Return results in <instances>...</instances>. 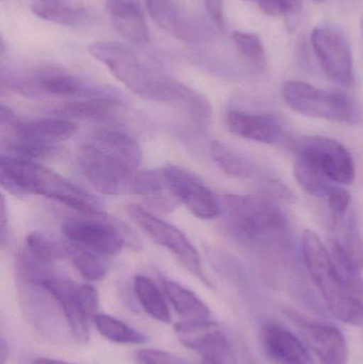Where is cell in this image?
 Returning a JSON list of instances; mask_svg holds the SVG:
<instances>
[{
	"label": "cell",
	"instance_id": "1",
	"mask_svg": "<svg viewBox=\"0 0 363 364\" xmlns=\"http://www.w3.org/2000/svg\"><path fill=\"white\" fill-rule=\"evenodd\" d=\"M307 271L335 318L352 326H363V277L360 269L336 244L330 247L307 229L302 235Z\"/></svg>",
	"mask_w": 363,
	"mask_h": 364
},
{
	"label": "cell",
	"instance_id": "2",
	"mask_svg": "<svg viewBox=\"0 0 363 364\" xmlns=\"http://www.w3.org/2000/svg\"><path fill=\"white\" fill-rule=\"evenodd\" d=\"M227 224L232 235L261 255L266 269L287 261L291 254L289 220L269 195H226Z\"/></svg>",
	"mask_w": 363,
	"mask_h": 364
},
{
	"label": "cell",
	"instance_id": "3",
	"mask_svg": "<svg viewBox=\"0 0 363 364\" xmlns=\"http://www.w3.org/2000/svg\"><path fill=\"white\" fill-rule=\"evenodd\" d=\"M143 153L123 130L104 129L81 147L79 164L90 183L107 195L134 194Z\"/></svg>",
	"mask_w": 363,
	"mask_h": 364
},
{
	"label": "cell",
	"instance_id": "4",
	"mask_svg": "<svg viewBox=\"0 0 363 364\" xmlns=\"http://www.w3.org/2000/svg\"><path fill=\"white\" fill-rule=\"evenodd\" d=\"M2 188L14 195H38L59 201L85 216L104 215L95 197L58 173L32 160L2 156Z\"/></svg>",
	"mask_w": 363,
	"mask_h": 364
},
{
	"label": "cell",
	"instance_id": "5",
	"mask_svg": "<svg viewBox=\"0 0 363 364\" xmlns=\"http://www.w3.org/2000/svg\"><path fill=\"white\" fill-rule=\"evenodd\" d=\"M87 50L136 95L162 104L168 102L174 79L147 66L127 45L104 41L92 43Z\"/></svg>",
	"mask_w": 363,
	"mask_h": 364
},
{
	"label": "cell",
	"instance_id": "6",
	"mask_svg": "<svg viewBox=\"0 0 363 364\" xmlns=\"http://www.w3.org/2000/svg\"><path fill=\"white\" fill-rule=\"evenodd\" d=\"M70 218L62 225V233L72 245L100 257L117 256L125 246L134 250L142 248L138 235L123 223L108 216Z\"/></svg>",
	"mask_w": 363,
	"mask_h": 364
},
{
	"label": "cell",
	"instance_id": "7",
	"mask_svg": "<svg viewBox=\"0 0 363 364\" xmlns=\"http://www.w3.org/2000/svg\"><path fill=\"white\" fill-rule=\"evenodd\" d=\"M179 341L195 350L200 364H257L242 342L209 321H183L175 325Z\"/></svg>",
	"mask_w": 363,
	"mask_h": 364
},
{
	"label": "cell",
	"instance_id": "8",
	"mask_svg": "<svg viewBox=\"0 0 363 364\" xmlns=\"http://www.w3.org/2000/svg\"><path fill=\"white\" fill-rule=\"evenodd\" d=\"M283 100L290 109L313 119L354 124L362 117L355 100L342 92L328 91L300 80L283 83Z\"/></svg>",
	"mask_w": 363,
	"mask_h": 364
},
{
	"label": "cell",
	"instance_id": "9",
	"mask_svg": "<svg viewBox=\"0 0 363 364\" xmlns=\"http://www.w3.org/2000/svg\"><path fill=\"white\" fill-rule=\"evenodd\" d=\"M32 284L44 289L59 305L72 337L87 343L90 340V321L97 316L99 295L91 284H76L55 276H43Z\"/></svg>",
	"mask_w": 363,
	"mask_h": 364
},
{
	"label": "cell",
	"instance_id": "10",
	"mask_svg": "<svg viewBox=\"0 0 363 364\" xmlns=\"http://www.w3.org/2000/svg\"><path fill=\"white\" fill-rule=\"evenodd\" d=\"M296 159L305 162L328 181L350 186L356 178V166L349 149L334 139L304 136L294 143Z\"/></svg>",
	"mask_w": 363,
	"mask_h": 364
},
{
	"label": "cell",
	"instance_id": "11",
	"mask_svg": "<svg viewBox=\"0 0 363 364\" xmlns=\"http://www.w3.org/2000/svg\"><path fill=\"white\" fill-rule=\"evenodd\" d=\"M127 213L141 230L144 231L156 243L172 252L192 275L202 280L207 286H210V282L202 272L197 250L183 231L140 205H128Z\"/></svg>",
	"mask_w": 363,
	"mask_h": 364
},
{
	"label": "cell",
	"instance_id": "12",
	"mask_svg": "<svg viewBox=\"0 0 363 364\" xmlns=\"http://www.w3.org/2000/svg\"><path fill=\"white\" fill-rule=\"evenodd\" d=\"M8 85L25 95L55 97H99L110 96L104 89L87 82L59 68H40L23 77L8 79Z\"/></svg>",
	"mask_w": 363,
	"mask_h": 364
},
{
	"label": "cell",
	"instance_id": "13",
	"mask_svg": "<svg viewBox=\"0 0 363 364\" xmlns=\"http://www.w3.org/2000/svg\"><path fill=\"white\" fill-rule=\"evenodd\" d=\"M311 45L326 76L351 87L355 80L353 55L342 32L330 26H318L311 33Z\"/></svg>",
	"mask_w": 363,
	"mask_h": 364
},
{
	"label": "cell",
	"instance_id": "14",
	"mask_svg": "<svg viewBox=\"0 0 363 364\" xmlns=\"http://www.w3.org/2000/svg\"><path fill=\"white\" fill-rule=\"evenodd\" d=\"M161 171L172 196L196 218L212 220L221 214L219 198L195 174L173 164L164 166Z\"/></svg>",
	"mask_w": 363,
	"mask_h": 364
},
{
	"label": "cell",
	"instance_id": "15",
	"mask_svg": "<svg viewBox=\"0 0 363 364\" xmlns=\"http://www.w3.org/2000/svg\"><path fill=\"white\" fill-rule=\"evenodd\" d=\"M149 15L161 29L190 44L207 42L212 30L196 15L190 14L173 0H145Z\"/></svg>",
	"mask_w": 363,
	"mask_h": 364
},
{
	"label": "cell",
	"instance_id": "16",
	"mask_svg": "<svg viewBox=\"0 0 363 364\" xmlns=\"http://www.w3.org/2000/svg\"><path fill=\"white\" fill-rule=\"evenodd\" d=\"M209 151L215 166L225 174L236 178L261 181L266 184L268 190L270 188L271 194L274 196L286 199L291 197L290 191L270 172V170L255 160L239 153L236 149L223 143L213 141L211 142Z\"/></svg>",
	"mask_w": 363,
	"mask_h": 364
},
{
	"label": "cell",
	"instance_id": "17",
	"mask_svg": "<svg viewBox=\"0 0 363 364\" xmlns=\"http://www.w3.org/2000/svg\"><path fill=\"white\" fill-rule=\"evenodd\" d=\"M298 327L304 343L323 364H347L349 346L343 333L336 327L324 323L305 320L302 316L289 314Z\"/></svg>",
	"mask_w": 363,
	"mask_h": 364
},
{
	"label": "cell",
	"instance_id": "18",
	"mask_svg": "<svg viewBox=\"0 0 363 364\" xmlns=\"http://www.w3.org/2000/svg\"><path fill=\"white\" fill-rule=\"evenodd\" d=\"M1 124L10 129L9 140L28 141L57 146L70 140L77 132L76 124L66 119H40L18 121L10 109L1 107Z\"/></svg>",
	"mask_w": 363,
	"mask_h": 364
},
{
	"label": "cell",
	"instance_id": "19",
	"mask_svg": "<svg viewBox=\"0 0 363 364\" xmlns=\"http://www.w3.org/2000/svg\"><path fill=\"white\" fill-rule=\"evenodd\" d=\"M228 129L234 136L262 144H277L285 138L281 117L274 113L232 109L225 115Z\"/></svg>",
	"mask_w": 363,
	"mask_h": 364
},
{
	"label": "cell",
	"instance_id": "20",
	"mask_svg": "<svg viewBox=\"0 0 363 364\" xmlns=\"http://www.w3.org/2000/svg\"><path fill=\"white\" fill-rule=\"evenodd\" d=\"M262 348L276 364H317L300 338L276 323H266L260 329Z\"/></svg>",
	"mask_w": 363,
	"mask_h": 364
},
{
	"label": "cell",
	"instance_id": "21",
	"mask_svg": "<svg viewBox=\"0 0 363 364\" xmlns=\"http://www.w3.org/2000/svg\"><path fill=\"white\" fill-rule=\"evenodd\" d=\"M106 10L117 33L134 44L149 41V29L138 0H106Z\"/></svg>",
	"mask_w": 363,
	"mask_h": 364
},
{
	"label": "cell",
	"instance_id": "22",
	"mask_svg": "<svg viewBox=\"0 0 363 364\" xmlns=\"http://www.w3.org/2000/svg\"><path fill=\"white\" fill-rule=\"evenodd\" d=\"M32 12L38 18L66 27L81 28L93 23V14L67 0H31Z\"/></svg>",
	"mask_w": 363,
	"mask_h": 364
},
{
	"label": "cell",
	"instance_id": "23",
	"mask_svg": "<svg viewBox=\"0 0 363 364\" xmlns=\"http://www.w3.org/2000/svg\"><path fill=\"white\" fill-rule=\"evenodd\" d=\"M332 243L340 247L347 256L363 269V240L353 207L345 213L332 216Z\"/></svg>",
	"mask_w": 363,
	"mask_h": 364
},
{
	"label": "cell",
	"instance_id": "24",
	"mask_svg": "<svg viewBox=\"0 0 363 364\" xmlns=\"http://www.w3.org/2000/svg\"><path fill=\"white\" fill-rule=\"evenodd\" d=\"M121 105L112 96H99L74 100L55 110L58 117L81 121L104 122L114 119Z\"/></svg>",
	"mask_w": 363,
	"mask_h": 364
},
{
	"label": "cell",
	"instance_id": "25",
	"mask_svg": "<svg viewBox=\"0 0 363 364\" xmlns=\"http://www.w3.org/2000/svg\"><path fill=\"white\" fill-rule=\"evenodd\" d=\"M162 290L172 304L175 311L185 321H209L211 311L208 306L189 289L173 280L164 279Z\"/></svg>",
	"mask_w": 363,
	"mask_h": 364
},
{
	"label": "cell",
	"instance_id": "26",
	"mask_svg": "<svg viewBox=\"0 0 363 364\" xmlns=\"http://www.w3.org/2000/svg\"><path fill=\"white\" fill-rule=\"evenodd\" d=\"M134 293L143 309L155 320L170 323L172 314L166 299V293L148 277L139 275L134 278Z\"/></svg>",
	"mask_w": 363,
	"mask_h": 364
},
{
	"label": "cell",
	"instance_id": "27",
	"mask_svg": "<svg viewBox=\"0 0 363 364\" xmlns=\"http://www.w3.org/2000/svg\"><path fill=\"white\" fill-rule=\"evenodd\" d=\"M94 324L102 337L121 344H143L147 341L144 333L107 314H97Z\"/></svg>",
	"mask_w": 363,
	"mask_h": 364
},
{
	"label": "cell",
	"instance_id": "28",
	"mask_svg": "<svg viewBox=\"0 0 363 364\" xmlns=\"http://www.w3.org/2000/svg\"><path fill=\"white\" fill-rule=\"evenodd\" d=\"M26 256L44 267H48L55 261L67 256L66 246L62 247L57 242L53 241L42 232H31L26 237Z\"/></svg>",
	"mask_w": 363,
	"mask_h": 364
},
{
	"label": "cell",
	"instance_id": "29",
	"mask_svg": "<svg viewBox=\"0 0 363 364\" xmlns=\"http://www.w3.org/2000/svg\"><path fill=\"white\" fill-rule=\"evenodd\" d=\"M65 246L67 256L72 260L75 269L85 279L97 282L104 277L107 267L102 261V257L70 243Z\"/></svg>",
	"mask_w": 363,
	"mask_h": 364
},
{
	"label": "cell",
	"instance_id": "30",
	"mask_svg": "<svg viewBox=\"0 0 363 364\" xmlns=\"http://www.w3.org/2000/svg\"><path fill=\"white\" fill-rule=\"evenodd\" d=\"M232 40L241 55L254 68H256L258 72L266 70L268 65L266 49L257 34L236 30L232 32Z\"/></svg>",
	"mask_w": 363,
	"mask_h": 364
},
{
	"label": "cell",
	"instance_id": "31",
	"mask_svg": "<svg viewBox=\"0 0 363 364\" xmlns=\"http://www.w3.org/2000/svg\"><path fill=\"white\" fill-rule=\"evenodd\" d=\"M136 364H193L183 357L159 350H140L134 354Z\"/></svg>",
	"mask_w": 363,
	"mask_h": 364
},
{
	"label": "cell",
	"instance_id": "32",
	"mask_svg": "<svg viewBox=\"0 0 363 364\" xmlns=\"http://www.w3.org/2000/svg\"><path fill=\"white\" fill-rule=\"evenodd\" d=\"M300 0H259V6L269 16H291L300 9Z\"/></svg>",
	"mask_w": 363,
	"mask_h": 364
},
{
	"label": "cell",
	"instance_id": "33",
	"mask_svg": "<svg viewBox=\"0 0 363 364\" xmlns=\"http://www.w3.org/2000/svg\"><path fill=\"white\" fill-rule=\"evenodd\" d=\"M207 13L210 17L211 21L219 29L224 27V4L223 0H204Z\"/></svg>",
	"mask_w": 363,
	"mask_h": 364
},
{
	"label": "cell",
	"instance_id": "34",
	"mask_svg": "<svg viewBox=\"0 0 363 364\" xmlns=\"http://www.w3.org/2000/svg\"><path fill=\"white\" fill-rule=\"evenodd\" d=\"M6 203L4 198L1 200V240L2 243H4V237H6Z\"/></svg>",
	"mask_w": 363,
	"mask_h": 364
},
{
	"label": "cell",
	"instance_id": "35",
	"mask_svg": "<svg viewBox=\"0 0 363 364\" xmlns=\"http://www.w3.org/2000/svg\"><path fill=\"white\" fill-rule=\"evenodd\" d=\"M31 364H72L65 361L55 360V359L38 358L36 359Z\"/></svg>",
	"mask_w": 363,
	"mask_h": 364
},
{
	"label": "cell",
	"instance_id": "36",
	"mask_svg": "<svg viewBox=\"0 0 363 364\" xmlns=\"http://www.w3.org/2000/svg\"><path fill=\"white\" fill-rule=\"evenodd\" d=\"M0 350H1V364H4L6 363V356H8V354H6V344L4 342V339H1V348H0Z\"/></svg>",
	"mask_w": 363,
	"mask_h": 364
},
{
	"label": "cell",
	"instance_id": "37",
	"mask_svg": "<svg viewBox=\"0 0 363 364\" xmlns=\"http://www.w3.org/2000/svg\"><path fill=\"white\" fill-rule=\"evenodd\" d=\"M362 36H363V19L362 21Z\"/></svg>",
	"mask_w": 363,
	"mask_h": 364
},
{
	"label": "cell",
	"instance_id": "38",
	"mask_svg": "<svg viewBox=\"0 0 363 364\" xmlns=\"http://www.w3.org/2000/svg\"><path fill=\"white\" fill-rule=\"evenodd\" d=\"M315 1L321 2V1H324V0H315Z\"/></svg>",
	"mask_w": 363,
	"mask_h": 364
}]
</instances>
